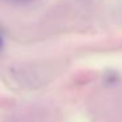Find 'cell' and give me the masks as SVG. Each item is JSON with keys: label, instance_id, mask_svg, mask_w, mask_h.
<instances>
[{"label": "cell", "instance_id": "6da1fadb", "mask_svg": "<svg viewBox=\"0 0 122 122\" xmlns=\"http://www.w3.org/2000/svg\"><path fill=\"white\" fill-rule=\"evenodd\" d=\"M7 1H9L12 4H16V5H26V4H30L33 1H36V0H7Z\"/></svg>", "mask_w": 122, "mask_h": 122}, {"label": "cell", "instance_id": "7a4b0ae2", "mask_svg": "<svg viewBox=\"0 0 122 122\" xmlns=\"http://www.w3.org/2000/svg\"><path fill=\"white\" fill-rule=\"evenodd\" d=\"M1 47H3V38L0 36V50H1Z\"/></svg>", "mask_w": 122, "mask_h": 122}]
</instances>
